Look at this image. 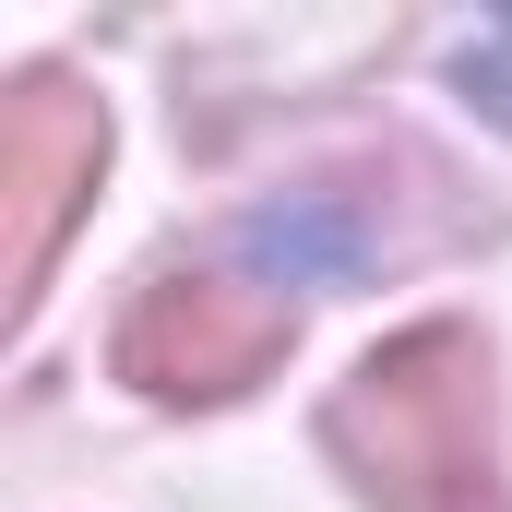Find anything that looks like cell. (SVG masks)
I'll return each instance as SVG.
<instances>
[{"mask_svg":"<svg viewBox=\"0 0 512 512\" xmlns=\"http://www.w3.org/2000/svg\"><path fill=\"white\" fill-rule=\"evenodd\" d=\"M286 334H298L286 298H262L239 274H155L120 322V370L167 405H227L286 358Z\"/></svg>","mask_w":512,"mask_h":512,"instance_id":"3","label":"cell"},{"mask_svg":"<svg viewBox=\"0 0 512 512\" xmlns=\"http://www.w3.org/2000/svg\"><path fill=\"white\" fill-rule=\"evenodd\" d=\"M334 465L358 477L370 512H512L501 489V393H489V346L429 322L370 346L334 417H322Z\"/></svg>","mask_w":512,"mask_h":512,"instance_id":"1","label":"cell"},{"mask_svg":"<svg viewBox=\"0 0 512 512\" xmlns=\"http://www.w3.org/2000/svg\"><path fill=\"white\" fill-rule=\"evenodd\" d=\"M96 179H108V108L60 72H24L0 96V286H12V310H36Z\"/></svg>","mask_w":512,"mask_h":512,"instance_id":"2","label":"cell"}]
</instances>
